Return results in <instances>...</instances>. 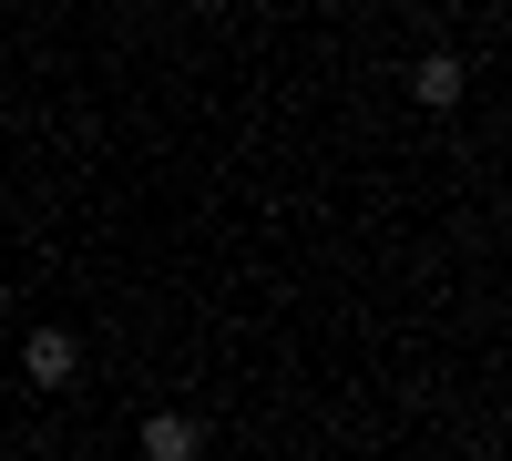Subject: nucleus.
<instances>
[{
    "label": "nucleus",
    "instance_id": "obj_1",
    "mask_svg": "<svg viewBox=\"0 0 512 461\" xmlns=\"http://www.w3.org/2000/svg\"><path fill=\"white\" fill-rule=\"evenodd\" d=\"M72 369H82V339H72V328H31V339H21V380H31V390H72Z\"/></svg>",
    "mask_w": 512,
    "mask_h": 461
},
{
    "label": "nucleus",
    "instance_id": "obj_2",
    "mask_svg": "<svg viewBox=\"0 0 512 461\" xmlns=\"http://www.w3.org/2000/svg\"><path fill=\"white\" fill-rule=\"evenodd\" d=\"M410 93L431 103V113H451L461 93H472V62H461V52H420V62H410Z\"/></svg>",
    "mask_w": 512,
    "mask_h": 461
},
{
    "label": "nucleus",
    "instance_id": "obj_3",
    "mask_svg": "<svg viewBox=\"0 0 512 461\" xmlns=\"http://www.w3.org/2000/svg\"><path fill=\"white\" fill-rule=\"evenodd\" d=\"M144 451H154V461H195V451H205V431L185 421V410H154V421H144Z\"/></svg>",
    "mask_w": 512,
    "mask_h": 461
},
{
    "label": "nucleus",
    "instance_id": "obj_4",
    "mask_svg": "<svg viewBox=\"0 0 512 461\" xmlns=\"http://www.w3.org/2000/svg\"><path fill=\"white\" fill-rule=\"evenodd\" d=\"M113 11H134V0H113Z\"/></svg>",
    "mask_w": 512,
    "mask_h": 461
}]
</instances>
